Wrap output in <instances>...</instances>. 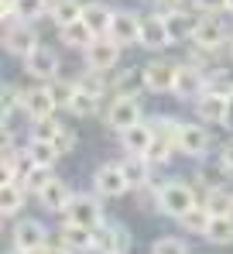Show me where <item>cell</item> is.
Instances as JSON below:
<instances>
[{
	"label": "cell",
	"mask_w": 233,
	"mask_h": 254,
	"mask_svg": "<svg viewBox=\"0 0 233 254\" xmlns=\"http://www.w3.org/2000/svg\"><path fill=\"white\" fill-rule=\"evenodd\" d=\"M192 206H199V189H195V182H185V179H165V182H161V192H158V213H161V216L182 220Z\"/></svg>",
	"instance_id": "1"
},
{
	"label": "cell",
	"mask_w": 233,
	"mask_h": 254,
	"mask_svg": "<svg viewBox=\"0 0 233 254\" xmlns=\"http://www.w3.org/2000/svg\"><path fill=\"white\" fill-rule=\"evenodd\" d=\"M141 93H144V89H137V93H120V96H114V100L107 103L103 127H107L110 134H123L127 127L144 121V96H141Z\"/></svg>",
	"instance_id": "2"
},
{
	"label": "cell",
	"mask_w": 233,
	"mask_h": 254,
	"mask_svg": "<svg viewBox=\"0 0 233 254\" xmlns=\"http://www.w3.org/2000/svg\"><path fill=\"white\" fill-rule=\"evenodd\" d=\"M178 155L189 158V162H209L216 151H213V130L202 121H182L178 130Z\"/></svg>",
	"instance_id": "3"
},
{
	"label": "cell",
	"mask_w": 233,
	"mask_h": 254,
	"mask_svg": "<svg viewBox=\"0 0 233 254\" xmlns=\"http://www.w3.org/2000/svg\"><path fill=\"white\" fill-rule=\"evenodd\" d=\"M175 76H178V62L175 59H165V55H151L141 65V86L151 96H172Z\"/></svg>",
	"instance_id": "4"
},
{
	"label": "cell",
	"mask_w": 233,
	"mask_h": 254,
	"mask_svg": "<svg viewBox=\"0 0 233 254\" xmlns=\"http://www.w3.org/2000/svg\"><path fill=\"white\" fill-rule=\"evenodd\" d=\"M89 189L100 196V199H120V196H127L130 192V182H127V175L120 169V158L116 162H100L93 175H89Z\"/></svg>",
	"instance_id": "5"
},
{
	"label": "cell",
	"mask_w": 233,
	"mask_h": 254,
	"mask_svg": "<svg viewBox=\"0 0 233 254\" xmlns=\"http://www.w3.org/2000/svg\"><path fill=\"white\" fill-rule=\"evenodd\" d=\"M7 234H10V248H21V251H31V254H38L52 241V230L41 223L38 216H17V220H10Z\"/></svg>",
	"instance_id": "6"
},
{
	"label": "cell",
	"mask_w": 233,
	"mask_h": 254,
	"mask_svg": "<svg viewBox=\"0 0 233 254\" xmlns=\"http://www.w3.org/2000/svg\"><path fill=\"white\" fill-rule=\"evenodd\" d=\"M230 38H233V31L227 28V21L220 14H199L189 45H199V48H209V52H220L223 55L230 48Z\"/></svg>",
	"instance_id": "7"
},
{
	"label": "cell",
	"mask_w": 233,
	"mask_h": 254,
	"mask_svg": "<svg viewBox=\"0 0 233 254\" xmlns=\"http://www.w3.org/2000/svg\"><path fill=\"white\" fill-rule=\"evenodd\" d=\"M134 251V234L127 230V223L103 220L93 230V254H130Z\"/></svg>",
	"instance_id": "8"
},
{
	"label": "cell",
	"mask_w": 233,
	"mask_h": 254,
	"mask_svg": "<svg viewBox=\"0 0 233 254\" xmlns=\"http://www.w3.org/2000/svg\"><path fill=\"white\" fill-rule=\"evenodd\" d=\"M82 69H96V72H114L116 65H120V55H123V48L110 38V35H100V38H93V42L86 45L82 52Z\"/></svg>",
	"instance_id": "9"
},
{
	"label": "cell",
	"mask_w": 233,
	"mask_h": 254,
	"mask_svg": "<svg viewBox=\"0 0 233 254\" xmlns=\"http://www.w3.org/2000/svg\"><path fill=\"white\" fill-rule=\"evenodd\" d=\"M21 69L31 83H52L55 76H62V59L52 45H38L31 55L21 59Z\"/></svg>",
	"instance_id": "10"
},
{
	"label": "cell",
	"mask_w": 233,
	"mask_h": 254,
	"mask_svg": "<svg viewBox=\"0 0 233 254\" xmlns=\"http://www.w3.org/2000/svg\"><path fill=\"white\" fill-rule=\"evenodd\" d=\"M0 38H3V52H7V55H14V59L31 55V52L41 45L35 24H31V21H21V17H17V21H10V24H3Z\"/></svg>",
	"instance_id": "11"
},
{
	"label": "cell",
	"mask_w": 233,
	"mask_h": 254,
	"mask_svg": "<svg viewBox=\"0 0 233 254\" xmlns=\"http://www.w3.org/2000/svg\"><path fill=\"white\" fill-rule=\"evenodd\" d=\"M103 206H107V199H100L93 189H89V192H76L62 220H72V223H82V227L96 230V227L107 220V210H103Z\"/></svg>",
	"instance_id": "12"
},
{
	"label": "cell",
	"mask_w": 233,
	"mask_h": 254,
	"mask_svg": "<svg viewBox=\"0 0 233 254\" xmlns=\"http://www.w3.org/2000/svg\"><path fill=\"white\" fill-rule=\"evenodd\" d=\"M21 114H24L28 121H38V117H55V114H58V107H55L52 86H48V83L24 86V96H21Z\"/></svg>",
	"instance_id": "13"
},
{
	"label": "cell",
	"mask_w": 233,
	"mask_h": 254,
	"mask_svg": "<svg viewBox=\"0 0 233 254\" xmlns=\"http://www.w3.org/2000/svg\"><path fill=\"white\" fill-rule=\"evenodd\" d=\"M141 21H144V14H137L130 7H116L114 24H110V38L120 48H141Z\"/></svg>",
	"instance_id": "14"
},
{
	"label": "cell",
	"mask_w": 233,
	"mask_h": 254,
	"mask_svg": "<svg viewBox=\"0 0 233 254\" xmlns=\"http://www.w3.org/2000/svg\"><path fill=\"white\" fill-rule=\"evenodd\" d=\"M52 241L72 254H93V230L72 220H62V216H58V227L52 230Z\"/></svg>",
	"instance_id": "15"
},
{
	"label": "cell",
	"mask_w": 233,
	"mask_h": 254,
	"mask_svg": "<svg viewBox=\"0 0 233 254\" xmlns=\"http://www.w3.org/2000/svg\"><path fill=\"white\" fill-rule=\"evenodd\" d=\"M206 83H209V76H206L199 65L185 62V59H178V76H175V89H172V96L182 100V103H192L199 93H206Z\"/></svg>",
	"instance_id": "16"
},
{
	"label": "cell",
	"mask_w": 233,
	"mask_h": 254,
	"mask_svg": "<svg viewBox=\"0 0 233 254\" xmlns=\"http://www.w3.org/2000/svg\"><path fill=\"white\" fill-rule=\"evenodd\" d=\"M72 196H76V189L65 182V179H58V175H52V182L41 189L38 196V206L45 213H52V216H65V210H69V203H72Z\"/></svg>",
	"instance_id": "17"
},
{
	"label": "cell",
	"mask_w": 233,
	"mask_h": 254,
	"mask_svg": "<svg viewBox=\"0 0 233 254\" xmlns=\"http://www.w3.org/2000/svg\"><path fill=\"white\" fill-rule=\"evenodd\" d=\"M172 31H168V21H165V14H144V21H141V48H148V52H155L161 55L165 48H172Z\"/></svg>",
	"instance_id": "18"
},
{
	"label": "cell",
	"mask_w": 233,
	"mask_h": 254,
	"mask_svg": "<svg viewBox=\"0 0 233 254\" xmlns=\"http://www.w3.org/2000/svg\"><path fill=\"white\" fill-rule=\"evenodd\" d=\"M227 100L230 96H223V93H216V89H206V93H199L192 103V117L195 121H202V124H223V110H227Z\"/></svg>",
	"instance_id": "19"
},
{
	"label": "cell",
	"mask_w": 233,
	"mask_h": 254,
	"mask_svg": "<svg viewBox=\"0 0 233 254\" xmlns=\"http://www.w3.org/2000/svg\"><path fill=\"white\" fill-rule=\"evenodd\" d=\"M116 144H120V151H123V155H148V151H151V144H155L151 121L144 117L141 124L127 127L123 134H116Z\"/></svg>",
	"instance_id": "20"
},
{
	"label": "cell",
	"mask_w": 233,
	"mask_h": 254,
	"mask_svg": "<svg viewBox=\"0 0 233 254\" xmlns=\"http://www.w3.org/2000/svg\"><path fill=\"white\" fill-rule=\"evenodd\" d=\"M28 199H31V192H28L24 182H0V213H3L7 223L17 220V216H24Z\"/></svg>",
	"instance_id": "21"
},
{
	"label": "cell",
	"mask_w": 233,
	"mask_h": 254,
	"mask_svg": "<svg viewBox=\"0 0 233 254\" xmlns=\"http://www.w3.org/2000/svg\"><path fill=\"white\" fill-rule=\"evenodd\" d=\"M116 7L107 0H86L82 3V21L89 24V31L100 38V35H110V24H114Z\"/></svg>",
	"instance_id": "22"
},
{
	"label": "cell",
	"mask_w": 233,
	"mask_h": 254,
	"mask_svg": "<svg viewBox=\"0 0 233 254\" xmlns=\"http://www.w3.org/2000/svg\"><path fill=\"white\" fill-rule=\"evenodd\" d=\"M120 169L127 175L130 189H141V186H148L155 179V165L148 162V155H123L120 158Z\"/></svg>",
	"instance_id": "23"
},
{
	"label": "cell",
	"mask_w": 233,
	"mask_h": 254,
	"mask_svg": "<svg viewBox=\"0 0 233 254\" xmlns=\"http://www.w3.org/2000/svg\"><path fill=\"white\" fill-rule=\"evenodd\" d=\"M168 21V31H172V42L175 45H189L195 31V21H199V10H178V14H165Z\"/></svg>",
	"instance_id": "24"
},
{
	"label": "cell",
	"mask_w": 233,
	"mask_h": 254,
	"mask_svg": "<svg viewBox=\"0 0 233 254\" xmlns=\"http://www.w3.org/2000/svg\"><path fill=\"white\" fill-rule=\"evenodd\" d=\"M199 203L213 213V216H230L233 213V189L227 186V182H220L216 189H206Z\"/></svg>",
	"instance_id": "25"
},
{
	"label": "cell",
	"mask_w": 233,
	"mask_h": 254,
	"mask_svg": "<svg viewBox=\"0 0 233 254\" xmlns=\"http://www.w3.org/2000/svg\"><path fill=\"white\" fill-rule=\"evenodd\" d=\"M21 96H24V86L10 83V79L3 83V89H0V117H3V127H14V117L21 114Z\"/></svg>",
	"instance_id": "26"
},
{
	"label": "cell",
	"mask_w": 233,
	"mask_h": 254,
	"mask_svg": "<svg viewBox=\"0 0 233 254\" xmlns=\"http://www.w3.org/2000/svg\"><path fill=\"white\" fill-rule=\"evenodd\" d=\"M55 31H58V42L65 45V48H76V52H82L86 45L96 38L82 17H79V21H72V24H65V28H55Z\"/></svg>",
	"instance_id": "27"
},
{
	"label": "cell",
	"mask_w": 233,
	"mask_h": 254,
	"mask_svg": "<svg viewBox=\"0 0 233 254\" xmlns=\"http://www.w3.org/2000/svg\"><path fill=\"white\" fill-rule=\"evenodd\" d=\"M209 220H213V213L206 210L202 203L192 206V210L185 213L182 220H175L178 227H182V234H189V237H206V230H209Z\"/></svg>",
	"instance_id": "28"
},
{
	"label": "cell",
	"mask_w": 233,
	"mask_h": 254,
	"mask_svg": "<svg viewBox=\"0 0 233 254\" xmlns=\"http://www.w3.org/2000/svg\"><path fill=\"white\" fill-rule=\"evenodd\" d=\"M82 3H86V0H52V14H48V21H52L55 28L72 24V21L82 17Z\"/></svg>",
	"instance_id": "29"
},
{
	"label": "cell",
	"mask_w": 233,
	"mask_h": 254,
	"mask_svg": "<svg viewBox=\"0 0 233 254\" xmlns=\"http://www.w3.org/2000/svg\"><path fill=\"white\" fill-rule=\"evenodd\" d=\"M48 86H52V96H55L58 114H62V110L69 114V107H72V100H76V93H79V83H76V79H69V76H55Z\"/></svg>",
	"instance_id": "30"
},
{
	"label": "cell",
	"mask_w": 233,
	"mask_h": 254,
	"mask_svg": "<svg viewBox=\"0 0 233 254\" xmlns=\"http://www.w3.org/2000/svg\"><path fill=\"white\" fill-rule=\"evenodd\" d=\"M14 14H17L21 21H31V24L48 21V14H52V0H14Z\"/></svg>",
	"instance_id": "31"
},
{
	"label": "cell",
	"mask_w": 233,
	"mask_h": 254,
	"mask_svg": "<svg viewBox=\"0 0 233 254\" xmlns=\"http://www.w3.org/2000/svg\"><path fill=\"white\" fill-rule=\"evenodd\" d=\"M28 155H31V162H35L38 169H55L58 158H62V151H58L52 141H28Z\"/></svg>",
	"instance_id": "32"
},
{
	"label": "cell",
	"mask_w": 233,
	"mask_h": 254,
	"mask_svg": "<svg viewBox=\"0 0 233 254\" xmlns=\"http://www.w3.org/2000/svg\"><path fill=\"white\" fill-rule=\"evenodd\" d=\"M148 121H151V130H155V137H161V141H175V144H178L182 117H175V114H151Z\"/></svg>",
	"instance_id": "33"
},
{
	"label": "cell",
	"mask_w": 233,
	"mask_h": 254,
	"mask_svg": "<svg viewBox=\"0 0 233 254\" xmlns=\"http://www.w3.org/2000/svg\"><path fill=\"white\" fill-rule=\"evenodd\" d=\"M206 241L216 244V248H230L233 244V213L230 216H213V220H209Z\"/></svg>",
	"instance_id": "34"
},
{
	"label": "cell",
	"mask_w": 233,
	"mask_h": 254,
	"mask_svg": "<svg viewBox=\"0 0 233 254\" xmlns=\"http://www.w3.org/2000/svg\"><path fill=\"white\" fill-rule=\"evenodd\" d=\"M58 130H62V121H58V114H55V117H38V121H31L24 137H28V141H52V144H55Z\"/></svg>",
	"instance_id": "35"
},
{
	"label": "cell",
	"mask_w": 233,
	"mask_h": 254,
	"mask_svg": "<svg viewBox=\"0 0 233 254\" xmlns=\"http://www.w3.org/2000/svg\"><path fill=\"white\" fill-rule=\"evenodd\" d=\"M76 83H79V89L82 93H89V96H107L110 93V79H107V72H96V69H82L76 76Z\"/></svg>",
	"instance_id": "36"
},
{
	"label": "cell",
	"mask_w": 233,
	"mask_h": 254,
	"mask_svg": "<svg viewBox=\"0 0 233 254\" xmlns=\"http://www.w3.org/2000/svg\"><path fill=\"white\" fill-rule=\"evenodd\" d=\"M175 158H178V144H175V141L155 137V144H151V151H148V162H151L155 169H168Z\"/></svg>",
	"instance_id": "37"
},
{
	"label": "cell",
	"mask_w": 233,
	"mask_h": 254,
	"mask_svg": "<svg viewBox=\"0 0 233 254\" xmlns=\"http://www.w3.org/2000/svg\"><path fill=\"white\" fill-rule=\"evenodd\" d=\"M100 110H103V100H100V96H89V93H82V89L76 93V100H72V107H69V114L79 117V121H89V117H96Z\"/></svg>",
	"instance_id": "38"
},
{
	"label": "cell",
	"mask_w": 233,
	"mask_h": 254,
	"mask_svg": "<svg viewBox=\"0 0 233 254\" xmlns=\"http://www.w3.org/2000/svg\"><path fill=\"white\" fill-rule=\"evenodd\" d=\"M151 254H192V248H189L185 237H178V234H165V237H158L155 244H151Z\"/></svg>",
	"instance_id": "39"
},
{
	"label": "cell",
	"mask_w": 233,
	"mask_h": 254,
	"mask_svg": "<svg viewBox=\"0 0 233 254\" xmlns=\"http://www.w3.org/2000/svg\"><path fill=\"white\" fill-rule=\"evenodd\" d=\"M55 148L62 151V158L76 155V151H79V130L72 124H65V121H62V130H58V137H55Z\"/></svg>",
	"instance_id": "40"
},
{
	"label": "cell",
	"mask_w": 233,
	"mask_h": 254,
	"mask_svg": "<svg viewBox=\"0 0 233 254\" xmlns=\"http://www.w3.org/2000/svg\"><path fill=\"white\" fill-rule=\"evenodd\" d=\"M206 89H216V93H223V96H233V69H227V65L213 69Z\"/></svg>",
	"instance_id": "41"
},
{
	"label": "cell",
	"mask_w": 233,
	"mask_h": 254,
	"mask_svg": "<svg viewBox=\"0 0 233 254\" xmlns=\"http://www.w3.org/2000/svg\"><path fill=\"white\" fill-rule=\"evenodd\" d=\"M52 175H55V169H35L31 175H28V179H24V186H28V192H31V196H38L41 189H45V186L52 182Z\"/></svg>",
	"instance_id": "42"
},
{
	"label": "cell",
	"mask_w": 233,
	"mask_h": 254,
	"mask_svg": "<svg viewBox=\"0 0 233 254\" xmlns=\"http://www.w3.org/2000/svg\"><path fill=\"white\" fill-rule=\"evenodd\" d=\"M213 162H216L220 169L227 172V175H233V137H230V141H223V144L216 148V155H213Z\"/></svg>",
	"instance_id": "43"
},
{
	"label": "cell",
	"mask_w": 233,
	"mask_h": 254,
	"mask_svg": "<svg viewBox=\"0 0 233 254\" xmlns=\"http://www.w3.org/2000/svg\"><path fill=\"white\" fill-rule=\"evenodd\" d=\"M158 14H178V10H192V0H155Z\"/></svg>",
	"instance_id": "44"
},
{
	"label": "cell",
	"mask_w": 233,
	"mask_h": 254,
	"mask_svg": "<svg viewBox=\"0 0 233 254\" xmlns=\"http://www.w3.org/2000/svg\"><path fill=\"white\" fill-rule=\"evenodd\" d=\"M227 3L230 0H192V10H199V14H227Z\"/></svg>",
	"instance_id": "45"
},
{
	"label": "cell",
	"mask_w": 233,
	"mask_h": 254,
	"mask_svg": "<svg viewBox=\"0 0 233 254\" xmlns=\"http://www.w3.org/2000/svg\"><path fill=\"white\" fill-rule=\"evenodd\" d=\"M220 127H223V130H230V134H233V96L227 100V110H223V124H220Z\"/></svg>",
	"instance_id": "46"
},
{
	"label": "cell",
	"mask_w": 233,
	"mask_h": 254,
	"mask_svg": "<svg viewBox=\"0 0 233 254\" xmlns=\"http://www.w3.org/2000/svg\"><path fill=\"white\" fill-rule=\"evenodd\" d=\"M38 254H72V251H65L62 244H55V241H48V244H45V248H41Z\"/></svg>",
	"instance_id": "47"
},
{
	"label": "cell",
	"mask_w": 233,
	"mask_h": 254,
	"mask_svg": "<svg viewBox=\"0 0 233 254\" xmlns=\"http://www.w3.org/2000/svg\"><path fill=\"white\" fill-rule=\"evenodd\" d=\"M3 254H31V251H21V248H7Z\"/></svg>",
	"instance_id": "48"
},
{
	"label": "cell",
	"mask_w": 233,
	"mask_h": 254,
	"mask_svg": "<svg viewBox=\"0 0 233 254\" xmlns=\"http://www.w3.org/2000/svg\"><path fill=\"white\" fill-rule=\"evenodd\" d=\"M227 55H230V62H233V38H230V48H227Z\"/></svg>",
	"instance_id": "49"
},
{
	"label": "cell",
	"mask_w": 233,
	"mask_h": 254,
	"mask_svg": "<svg viewBox=\"0 0 233 254\" xmlns=\"http://www.w3.org/2000/svg\"><path fill=\"white\" fill-rule=\"evenodd\" d=\"M227 14H233V0H230V3H227Z\"/></svg>",
	"instance_id": "50"
}]
</instances>
